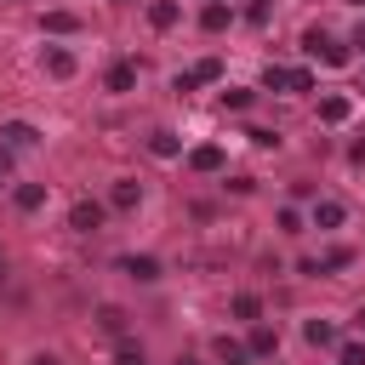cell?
<instances>
[{
    "label": "cell",
    "instance_id": "31",
    "mask_svg": "<svg viewBox=\"0 0 365 365\" xmlns=\"http://www.w3.org/2000/svg\"><path fill=\"white\" fill-rule=\"evenodd\" d=\"M29 365H63V359H57V354H34Z\"/></svg>",
    "mask_w": 365,
    "mask_h": 365
},
{
    "label": "cell",
    "instance_id": "18",
    "mask_svg": "<svg viewBox=\"0 0 365 365\" xmlns=\"http://www.w3.org/2000/svg\"><path fill=\"white\" fill-rule=\"evenodd\" d=\"M11 200H17V211H40V205H46V182H23Z\"/></svg>",
    "mask_w": 365,
    "mask_h": 365
},
{
    "label": "cell",
    "instance_id": "14",
    "mask_svg": "<svg viewBox=\"0 0 365 365\" xmlns=\"http://www.w3.org/2000/svg\"><path fill=\"white\" fill-rule=\"evenodd\" d=\"M348 114H354V103H348V97H319V120H325V125H342Z\"/></svg>",
    "mask_w": 365,
    "mask_h": 365
},
{
    "label": "cell",
    "instance_id": "9",
    "mask_svg": "<svg viewBox=\"0 0 365 365\" xmlns=\"http://www.w3.org/2000/svg\"><path fill=\"white\" fill-rule=\"evenodd\" d=\"M188 171H205V177H211V171H222V148H217V143L188 148Z\"/></svg>",
    "mask_w": 365,
    "mask_h": 365
},
{
    "label": "cell",
    "instance_id": "10",
    "mask_svg": "<svg viewBox=\"0 0 365 365\" xmlns=\"http://www.w3.org/2000/svg\"><path fill=\"white\" fill-rule=\"evenodd\" d=\"M120 274H131V279L154 285V279H160V262H154V257H137V251H131V257H120Z\"/></svg>",
    "mask_w": 365,
    "mask_h": 365
},
{
    "label": "cell",
    "instance_id": "12",
    "mask_svg": "<svg viewBox=\"0 0 365 365\" xmlns=\"http://www.w3.org/2000/svg\"><path fill=\"white\" fill-rule=\"evenodd\" d=\"M228 17H234V11H228L222 0H205V11H200V29H205V34H222V29H228Z\"/></svg>",
    "mask_w": 365,
    "mask_h": 365
},
{
    "label": "cell",
    "instance_id": "30",
    "mask_svg": "<svg viewBox=\"0 0 365 365\" xmlns=\"http://www.w3.org/2000/svg\"><path fill=\"white\" fill-rule=\"evenodd\" d=\"M348 160H354V165H365V143H354V148H348Z\"/></svg>",
    "mask_w": 365,
    "mask_h": 365
},
{
    "label": "cell",
    "instance_id": "27",
    "mask_svg": "<svg viewBox=\"0 0 365 365\" xmlns=\"http://www.w3.org/2000/svg\"><path fill=\"white\" fill-rule=\"evenodd\" d=\"M336 359H342V365H365V342H342Z\"/></svg>",
    "mask_w": 365,
    "mask_h": 365
},
{
    "label": "cell",
    "instance_id": "2",
    "mask_svg": "<svg viewBox=\"0 0 365 365\" xmlns=\"http://www.w3.org/2000/svg\"><path fill=\"white\" fill-rule=\"evenodd\" d=\"M40 68H46L51 80H74V74H80V63H74L68 46H46V51H40Z\"/></svg>",
    "mask_w": 365,
    "mask_h": 365
},
{
    "label": "cell",
    "instance_id": "15",
    "mask_svg": "<svg viewBox=\"0 0 365 365\" xmlns=\"http://www.w3.org/2000/svg\"><path fill=\"white\" fill-rule=\"evenodd\" d=\"M148 154H154V160H177V154H182L177 131H154V137H148Z\"/></svg>",
    "mask_w": 365,
    "mask_h": 365
},
{
    "label": "cell",
    "instance_id": "19",
    "mask_svg": "<svg viewBox=\"0 0 365 365\" xmlns=\"http://www.w3.org/2000/svg\"><path fill=\"white\" fill-rule=\"evenodd\" d=\"M97 325H103L108 336H125V308H114V302H103V308H97Z\"/></svg>",
    "mask_w": 365,
    "mask_h": 365
},
{
    "label": "cell",
    "instance_id": "17",
    "mask_svg": "<svg viewBox=\"0 0 365 365\" xmlns=\"http://www.w3.org/2000/svg\"><path fill=\"white\" fill-rule=\"evenodd\" d=\"M217 359H222V365H251V348L234 342V336H217Z\"/></svg>",
    "mask_w": 365,
    "mask_h": 365
},
{
    "label": "cell",
    "instance_id": "21",
    "mask_svg": "<svg viewBox=\"0 0 365 365\" xmlns=\"http://www.w3.org/2000/svg\"><path fill=\"white\" fill-rule=\"evenodd\" d=\"M194 80H200V86H217V80H222V63H217V57H200V63H194Z\"/></svg>",
    "mask_w": 365,
    "mask_h": 365
},
{
    "label": "cell",
    "instance_id": "34",
    "mask_svg": "<svg viewBox=\"0 0 365 365\" xmlns=\"http://www.w3.org/2000/svg\"><path fill=\"white\" fill-rule=\"evenodd\" d=\"M177 365H200V359H194V354H182V359H177Z\"/></svg>",
    "mask_w": 365,
    "mask_h": 365
},
{
    "label": "cell",
    "instance_id": "13",
    "mask_svg": "<svg viewBox=\"0 0 365 365\" xmlns=\"http://www.w3.org/2000/svg\"><path fill=\"white\" fill-rule=\"evenodd\" d=\"M342 222H348L342 200H319V205H314V228H342Z\"/></svg>",
    "mask_w": 365,
    "mask_h": 365
},
{
    "label": "cell",
    "instance_id": "28",
    "mask_svg": "<svg viewBox=\"0 0 365 365\" xmlns=\"http://www.w3.org/2000/svg\"><path fill=\"white\" fill-rule=\"evenodd\" d=\"M279 228H285V234H302V211L285 205V211H279Z\"/></svg>",
    "mask_w": 365,
    "mask_h": 365
},
{
    "label": "cell",
    "instance_id": "16",
    "mask_svg": "<svg viewBox=\"0 0 365 365\" xmlns=\"http://www.w3.org/2000/svg\"><path fill=\"white\" fill-rule=\"evenodd\" d=\"M302 336H308L314 348H336V325H331V319H308V325H302Z\"/></svg>",
    "mask_w": 365,
    "mask_h": 365
},
{
    "label": "cell",
    "instance_id": "7",
    "mask_svg": "<svg viewBox=\"0 0 365 365\" xmlns=\"http://www.w3.org/2000/svg\"><path fill=\"white\" fill-rule=\"evenodd\" d=\"M245 348H251V359H268V354H279V331L274 325H251V336H245Z\"/></svg>",
    "mask_w": 365,
    "mask_h": 365
},
{
    "label": "cell",
    "instance_id": "25",
    "mask_svg": "<svg viewBox=\"0 0 365 365\" xmlns=\"http://www.w3.org/2000/svg\"><path fill=\"white\" fill-rule=\"evenodd\" d=\"M217 103L240 114V108H251V91H240V86H222V97H217Z\"/></svg>",
    "mask_w": 365,
    "mask_h": 365
},
{
    "label": "cell",
    "instance_id": "26",
    "mask_svg": "<svg viewBox=\"0 0 365 365\" xmlns=\"http://www.w3.org/2000/svg\"><path fill=\"white\" fill-rule=\"evenodd\" d=\"M285 91H314V68H291V80H285Z\"/></svg>",
    "mask_w": 365,
    "mask_h": 365
},
{
    "label": "cell",
    "instance_id": "4",
    "mask_svg": "<svg viewBox=\"0 0 365 365\" xmlns=\"http://www.w3.org/2000/svg\"><path fill=\"white\" fill-rule=\"evenodd\" d=\"M0 143H6L11 154H17V148H34V143H40V125H29V120H6V125H0Z\"/></svg>",
    "mask_w": 365,
    "mask_h": 365
},
{
    "label": "cell",
    "instance_id": "24",
    "mask_svg": "<svg viewBox=\"0 0 365 365\" xmlns=\"http://www.w3.org/2000/svg\"><path fill=\"white\" fill-rule=\"evenodd\" d=\"M285 80H291V68H279V63L262 68V91H285Z\"/></svg>",
    "mask_w": 365,
    "mask_h": 365
},
{
    "label": "cell",
    "instance_id": "23",
    "mask_svg": "<svg viewBox=\"0 0 365 365\" xmlns=\"http://www.w3.org/2000/svg\"><path fill=\"white\" fill-rule=\"evenodd\" d=\"M114 365H148V354H143L137 342H125V336H120V348H114Z\"/></svg>",
    "mask_w": 365,
    "mask_h": 365
},
{
    "label": "cell",
    "instance_id": "1",
    "mask_svg": "<svg viewBox=\"0 0 365 365\" xmlns=\"http://www.w3.org/2000/svg\"><path fill=\"white\" fill-rule=\"evenodd\" d=\"M302 51H308V57H319V63H331V68H342V63L354 57V51H348V46H336L325 29H308V34H302Z\"/></svg>",
    "mask_w": 365,
    "mask_h": 365
},
{
    "label": "cell",
    "instance_id": "35",
    "mask_svg": "<svg viewBox=\"0 0 365 365\" xmlns=\"http://www.w3.org/2000/svg\"><path fill=\"white\" fill-rule=\"evenodd\" d=\"M108 6H131V0H108Z\"/></svg>",
    "mask_w": 365,
    "mask_h": 365
},
{
    "label": "cell",
    "instance_id": "20",
    "mask_svg": "<svg viewBox=\"0 0 365 365\" xmlns=\"http://www.w3.org/2000/svg\"><path fill=\"white\" fill-rule=\"evenodd\" d=\"M40 29H46V34H74V29H80V17H74V11H46V23H40Z\"/></svg>",
    "mask_w": 365,
    "mask_h": 365
},
{
    "label": "cell",
    "instance_id": "29",
    "mask_svg": "<svg viewBox=\"0 0 365 365\" xmlns=\"http://www.w3.org/2000/svg\"><path fill=\"white\" fill-rule=\"evenodd\" d=\"M6 171H11V148L0 143V182H6Z\"/></svg>",
    "mask_w": 365,
    "mask_h": 365
},
{
    "label": "cell",
    "instance_id": "33",
    "mask_svg": "<svg viewBox=\"0 0 365 365\" xmlns=\"http://www.w3.org/2000/svg\"><path fill=\"white\" fill-rule=\"evenodd\" d=\"M354 325H359V331H365V308H359V314H354Z\"/></svg>",
    "mask_w": 365,
    "mask_h": 365
},
{
    "label": "cell",
    "instance_id": "8",
    "mask_svg": "<svg viewBox=\"0 0 365 365\" xmlns=\"http://www.w3.org/2000/svg\"><path fill=\"white\" fill-rule=\"evenodd\" d=\"M148 23L165 34V29H177L182 23V0H148Z\"/></svg>",
    "mask_w": 365,
    "mask_h": 365
},
{
    "label": "cell",
    "instance_id": "3",
    "mask_svg": "<svg viewBox=\"0 0 365 365\" xmlns=\"http://www.w3.org/2000/svg\"><path fill=\"white\" fill-rule=\"evenodd\" d=\"M103 217H108V211H103L97 200H74V205H68V228H74V234H97Z\"/></svg>",
    "mask_w": 365,
    "mask_h": 365
},
{
    "label": "cell",
    "instance_id": "6",
    "mask_svg": "<svg viewBox=\"0 0 365 365\" xmlns=\"http://www.w3.org/2000/svg\"><path fill=\"white\" fill-rule=\"evenodd\" d=\"M137 200H143V182H137V177H114L108 205H114V211H137Z\"/></svg>",
    "mask_w": 365,
    "mask_h": 365
},
{
    "label": "cell",
    "instance_id": "32",
    "mask_svg": "<svg viewBox=\"0 0 365 365\" xmlns=\"http://www.w3.org/2000/svg\"><path fill=\"white\" fill-rule=\"evenodd\" d=\"M354 46H365V23H359V29H354Z\"/></svg>",
    "mask_w": 365,
    "mask_h": 365
},
{
    "label": "cell",
    "instance_id": "36",
    "mask_svg": "<svg viewBox=\"0 0 365 365\" xmlns=\"http://www.w3.org/2000/svg\"><path fill=\"white\" fill-rule=\"evenodd\" d=\"M0 279H6V257H0Z\"/></svg>",
    "mask_w": 365,
    "mask_h": 365
},
{
    "label": "cell",
    "instance_id": "22",
    "mask_svg": "<svg viewBox=\"0 0 365 365\" xmlns=\"http://www.w3.org/2000/svg\"><path fill=\"white\" fill-rule=\"evenodd\" d=\"M348 262H354V251H348V245H331V251L319 257V268H325V274H336V268H348Z\"/></svg>",
    "mask_w": 365,
    "mask_h": 365
},
{
    "label": "cell",
    "instance_id": "11",
    "mask_svg": "<svg viewBox=\"0 0 365 365\" xmlns=\"http://www.w3.org/2000/svg\"><path fill=\"white\" fill-rule=\"evenodd\" d=\"M228 314H234V319H245V325H257V319H262V297H257V291H234Z\"/></svg>",
    "mask_w": 365,
    "mask_h": 365
},
{
    "label": "cell",
    "instance_id": "5",
    "mask_svg": "<svg viewBox=\"0 0 365 365\" xmlns=\"http://www.w3.org/2000/svg\"><path fill=\"white\" fill-rule=\"evenodd\" d=\"M103 86H108L114 97H125V91H137V63H131V57H120V63H114V68L103 74Z\"/></svg>",
    "mask_w": 365,
    "mask_h": 365
}]
</instances>
